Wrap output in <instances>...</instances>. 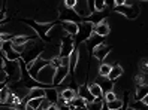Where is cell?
<instances>
[{
    "label": "cell",
    "mask_w": 148,
    "mask_h": 110,
    "mask_svg": "<svg viewBox=\"0 0 148 110\" xmlns=\"http://www.w3.org/2000/svg\"><path fill=\"white\" fill-rule=\"evenodd\" d=\"M33 37H38V36H33ZM33 37H29V36H14L12 37V43L14 45H24V43H27V42Z\"/></svg>",
    "instance_id": "26"
},
{
    "label": "cell",
    "mask_w": 148,
    "mask_h": 110,
    "mask_svg": "<svg viewBox=\"0 0 148 110\" xmlns=\"http://www.w3.org/2000/svg\"><path fill=\"white\" fill-rule=\"evenodd\" d=\"M60 55V43H54V40H51V46H49V42H45V46H43L42 54L39 55L43 60H48L51 61L53 58Z\"/></svg>",
    "instance_id": "6"
},
{
    "label": "cell",
    "mask_w": 148,
    "mask_h": 110,
    "mask_svg": "<svg viewBox=\"0 0 148 110\" xmlns=\"http://www.w3.org/2000/svg\"><path fill=\"white\" fill-rule=\"evenodd\" d=\"M114 2H115V6H121L126 3V0H114Z\"/></svg>",
    "instance_id": "37"
},
{
    "label": "cell",
    "mask_w": 148,
    "mask_h": 110,
    "mask_svg": "<svg viewBox=\"0 0 148 110\" xmlns=\"http://www.w3.org/2000/svg\"><path fill=\"white\" fill-rule=\"evenodd\" d=\"M58 91H60V95H62V97L67 101V103L78 95V94H76V89H73V88H71V86L63 88V89H58Z\"/></svg>",
    "instance_id": "18"
},
{
    "label": "cell",
    "mask_w": 148,
    "mask_h": 110,
    "mask_svg": "<svg viewBox=\"0 0 148 110\" xmlns=\"http://www.w3.org/2000/svg\"><path fill=\"white\" fill-rule=\"evenodd\" d=\"M11 94V88L8 86V83L0 89V103H6V100H8V95Z\"/></svg>",
    "instance_id": "27"
},
{
    "label": "cell",
    "mask_w": 148,
    "mask_h": 110,
    "mask_svg": "<svg viewBox=\"0 0 148 110\" xmlns=\"http://www.w3.org/2000/svg\"><path fill=\"white\" fill-rule=\"evenodd\" d=\"M144 2H145V0H144Z\"/></svg>",
    "instance_id": "40"
},
{
    "label": "cell",
    "mask_w": 148,
    "mask_h": 110,
    "mask_svg": "<svg viewBox=\"0 0 148 110\" xmlns=\"http://www.w3.org/2000/svg\"><path fill=\"white\" fill-rule=\"evenodd\" d=\"M60 24H62L63 30L67 33V34L75 36L76 33H78V24H79V22H73V21H60Z\"/></svg>",
    "instance_id": "15"
},
{
    "label": "cell",
    "mask_w": 148,
    "mask_h": 110,
    "mask_svg": "<svg viewBox=\"0 0 148 110\" xmlns=\"http://www.w3.org/2000/svg\"><path fill=\"white\" fill-rule=\"evenodd\" d=\"M97 83L100 85L103 94H105V92H108V91H111V89H114V82H112L108 76H100L99 80H97Z\"/></svg>",
    "instance_id": "16"
},
{
    "label": "cell",
    "mask_w": 148,
    "mask_h": 110,
    "mask_svg": "<svg viewBox=\"0 0 148 110\" xmlns=\"http://www.w3.org/2000/svg\"><path fill=\"white\" fill-rule=\"evenodd\" d=\"M121 74H123V67L118 65V64H114V65L111 67V72H109V74H108V78H109L112 82H115Z\"/></svg>",
    "instance_id": "21"
},
{
    "label": "cell",
    "mask_w": 148,
    "mask_h": 110,
    "mask_svg": "<svg viewBox=\"0 0 148 110\" xmlns=\"http://www.w3.org/2000/svg\"><path fill=\"white\" fill-rule=\"evenodd\" d=\"M5 16H6V9L3 7V9H0V24H2V21H3Z\"/></svg>",
    "instance_id": "34"
},
{
    "label": "cell",
    "mask_w": 148,
    "mask_h": 110,
    "mask_svg": "<svg viewBox=\"0 0 148 110\" xmlns=\"http://www.w3.org/2000/svg\"><path fill=\"white\" fill-rule=\"evenodd\" d=\"M139 69L144 74H148V58H142L141 61H139Z\"/></svg>",
    "instance_id": "29"
},
{
    "label": "cell",
    "mask_w": 148,
    "mask_h": 110,
    "mask_svg": "<svg viewBox=\"0 0 148 110\" xmlns=\"http://www.w3.org/2000/svg\"><path fill=\"white\" fill-rule=\"evenodd\" d=\"M42 98H43V97H39V98H29L27 101H25V107L32 109V110H39L40 103H42Z\"/></svg>",
    "instance_id": "23"
},
{
    "label": "cell",
    "mask_w": 148,
    "mask_h": 110,
    "mask_svg": "<svg viewBox=\"0 0 148 110\" xmlns=\"http://www.w3.org/2000/svg\"><path fill=\"white\" fill-rule=\"evenodd\" d=\"M78 60H79V49H78V46L71 52V55H69V69H71V73L73 74L75 72V67L78 64Z\"/></svg>",
    "instance_id": "17"
},
{
    "label": "cell",
    "mask_w": 148,
    "mask_h": 110,
    "mask_svg": "<svg viewBox=\"0 0 148 110\" xmlns=\"http://www.w3.org/2000/svg\"><path fill=\"white\" fill-rule=\"evenodd\" d=\"M58 20H60V21L81 22L84 18L73 9V7H66L64 5H62V6H58Z\"/></svg>",
    "instance_id": "4"
},
{
    "label": "cell",
    "mask_w": 148,
    "mask_h": 110,
    "mask_svg": "<svg viewBox=\"0 0 148 110\" xmlns=\"http://www.w3.org/2000/svg\"><path fill=\"white\" fill-rule=\"evenodd\" d=\"M111 64H106V63H102L99 65V76H108L109 72H111Z\"/></svg>",
    "instance_id": "28"
},
{
    "label": "cell",
    "mask_w": 148,
    "mask_h": 110,
    "mask_svg": "<svg viewBox=\"0 0 148 110\" xmlns=\"http://www.w3.org/2000/svg\"><path fill=\"white\" fill-rule=\"evenodd\" d=\"M142 101H144V103H145V104L148 106V94H147V95H145V97L142 98Z\"/></svg>",
    "instance_id": "38"
},
{
    "label": "cell",
    "mask_w": 148,
    "mask_h": 110,
    "mask_svg": "<svg viewBox=\"0 0 148 110\" xmlns=\"http://www.w3.org/2000/svg\"><path fill=\"white\" fill-rule=\"evenodd\" d=\"M39 97H45V88L42 86H34L29 92V98H39Z\"/></svg>",
    "instance_id": "24"
},
{
    "label": "cell",
    "mask_w": 148,
    "mask_h": 110,
    "mask_svg": "<svg viewBox=\"0 0 148 110\" xmlns=\"http://www.w3.org/2000/svg\"><path fill=\"white\" fill-rule=\"evenodd\" d=\"M73 9L79 13L82 18L90 15V9H88V0H76V5Z\"/></svg>",
    "instance_id": "13"
},
{
    "label": "cell",
    "mask_w": 148,
    "mask_h": 110,
    "mask_svg": "<svg viewBox=\"0 0 148 110\" xmlns=\"http://www.w3.org/2000/svg\"><path fill=\"white\" fill-rule=\"evenodd\" d=\"M147 94H148V85L147 83L138 85L136 89H135V94H133V100H142Z\"/></svg>",
    "instance_id": "19"
},
{
    "label": "cell",
    "mask_w": 148,
    "mask_h": 110,
    "mask_svg": "<svg viewBox=\"0 0 148 110\" xmlns=\"http://www.w3.org/2000/svg\"><path fill=\"white\" fill-rule=\"evenodd\" d=\"M75 42H73V36L66 34L62 40H60V57L62 58H69L71 52L75 49Z\"/></svg>",
    "instance_id": "7"
},
{
    "label": "cell",
    "mask_w": 148,
    "mask_h": 110,
    "mask_svg": "<svg viewBox=\"0 0 148 110\" xmlns=\"http://www.w3.org/2000/svg\"><path fill=\"white\" fill-rule=\"evenodd\" d=\"M63 5H64L66 7H75V5H76V0H64Z\"/></svg>",
    "instance_id": "33"
},
{
    "label": "cell",
    "mask_w": 148,
    "mask_h": 110,
    "mask_svg": "<svg viewBox=\"0 0 148 110\" xmlns=\"http://www.w3.org/2000/svg\"><path fill=\"white\" fill-rule=\"evenodd\" d=\"M71 73V69H69V64H63L56 69V73H54V78H53V85L54 86H58L67 76Z\"/></svg>",
    "instance_id": "8"
},
{
    "label": "cell",
    "mask_w": 148,
    "mask_h": 110,
    "mask_svg": "<svg viewBox=\"0 0 148 110\" xmlns=\"http://www.w3.org/2000/svg\"><path fill=\"white\" fill-rule=\"evenodd\" d=\"M88 89H90V92H91L94 97H103V91H102V88H100V85H99L97 82L90 83V85H88Z\"/></svg>",
    "instance_id": "25"
},
{
    "label": "cell",
    "mask_w": 148,
    "mask_h": 110,
    "mask_svg": "<svg viewBox=\"0 0 148 110\" xmlns=\"http://www.w3.org/2000/svg\"><path fill=\"white\" fill-rule=\"evenodd\" d=\"M124 107V101L123 100H120V98H115V100H112V101H105V107L103 109H109V110H120V109H123Z\"/></svg>",
    "instance_id": "22"
},
{
    "label": "cell",
    "mask_w": 148,
    "mask_h": 110,
    "mask_svg": "<svg viewBox=\"0 0 148 110\" xmlns=\"http://www.w3.org/2000/svg\"><path fill=\"white\" fill-rule=\"evenodd\" d=\"M105 3H106V6H108V7H111V9L115 6V2H114V0H105Z\"/></svg>",
    "instance_id": "35"
},
{
    "label": "cell",
    "mask_w": 148,
    "mask_h": 110,
    "mask_svg": "<svg viewBox=\"0 0 148 110\" xmlns=\"http://www.w3.org/2000/svg\"><path fill=\"white\" fill-rule=\"evenodd\" d=\"M3 73L6 76V82H15L21 79V64L20 60H8L3 58Z\"/></svg>",
    "instance_id": "1"
},
{
    "label": "cell",
    "mask_w": 148,
    "mask_h": 110,
    "mask_svg": "<svg viewBox=\"0 0 148 110\" xmlns=\"http://www.w3.org/2000/svg\"><path fill=\"white\" fill-rule=\"evenodd\" d=\"M112 11L124 15L127 20H136L139 16V13H141V9H139V6L136 3H133V5H126L124 3L121 6H114V7H112Z\"/></svg>",
    "instance_id": "3"
},
{
    "label": "cell",
    "mask_w": 148,
    "mask_h": 110,
    "mask_svg": "<svg viewBox=\"0 0 148 110\" xmlns=\"http://www.w3.org/2000/svg\"><path fill=\"white\" fill-rule=\"evenodd\" d=\"M45 97H47L53 104H56V103H57V100H58V97H60V91H58V88L54 86V85L47 86V88H45Z\"/></svg>",
    "instance_id": "14"
},
{
    "label": "cell",
    "mask_w": 148,
    "mask_h": 110,
    "mask_svg": "<svg viewBox=\"0 0 148 110\" xmlns=\"http://www.w3.org/2000/svg\"><path fill=\"white\" fill-rule=\"evenodd\" d=\"M76 94L79 95V97H82L87 103H91V101L96 98L91 92H90V89H88V85L87 83H82V85H79L78 86V89H76Z\"/></svg>",
    "instance_id": "12"
},
{
    "label": "cell",
    "mask_w": 148,
    "mask_h": 110,
    "mask_svg": "<svg viewBox=\"0 0 148 110\" xmlns=\"http://www.w3.org/2000/svg\"><path fill=\"white\" fill-rule=\"evenodd\" d=\"M93 33H94V22H91L88 20H82L78 24V33L73 36L75 46H79L81 43H84Z\"/></svg>",
    "instance_id": "2"
},
{
    "label": "cell",
    "mask_w": 148,
    "mask_h": 110,
    "mask_svg": "<svg viewBox=\"0 0 148 110\" xmlns=\"http://www.w3.org/2000/svg\"><path fill=\"white\" fill-rule=\"evenodd\" d=\"M103 42H105V37H103V36H99V34H96V33H93V34L84 42V43H85V46H87V51H90V54H91V52H93V49L97 46V45L103 43Z\"/></svg>",
    "instance_id": "10"
},
{
    "label": "cell",
    "mask_w": 148,
    "mask_h": 110,
    "mask_svg": "<svg viewBox=\"0 0 148 110\" xmlns=\"http://www.w3.org/2000/svg\"><path fill=\"white\" fill-rule=\"evenodd\" d=\"M94 33H96V34H99V36H103V37H106L111 33V27H109L106 18L99 21L97 24H94Z\"/></svg>",
    "instance_id": "11"
},
{
    "label": "cell",
    "mask_w": 148,
    "mask_h": 110,
    "mask_svg": "<svg viewBox=\"0 0 148 110\" xmlns=\"http://www.w3.org/2000/svg\"><path fill=\"white\" fill-rule=\"evenodd\" d=\"M67 104H69V107H72V109H85V107H87V101H85L82 97L76 95L73 100L69 101Z\"/></svg>",
    "instance_id": "20"
},
{
    "label": "cell",
    "mask_w": 148,
    "mask_h": 110,
    "mask_svg": "<svg viewBox=\"0 0 148 110\" xmlns=\"http://www.w3.org/2000/svg\"><path fill=\"white\" fill-rule=\"evenodd\" d=\"M112 51V48L111 46H108L105 42L103 43H100V45H97L94 49H93V52H91V57L93 58H96L97 61H103L105 58L108 57V54Z\"/></svg>",
    "instance_id": "9"
},
{
    "label": "cell",
    "mask_w": 148,
    "mask_h": 110,
    "mask_svg": "<svg viewBox=\"0 0 148 110\" xmlns=\"http://www.w3.org/2000/svg\"><path fill=\"white\" fill-rule=\"evenodd\" d=\"M3 58H5V57L0 54V72H3Z\"/></svg>",
    "instance_id": "36"
},
{
    "label": "cell",
    "mask_w": 148,
    "mask_h": 110,
    "mask_svg": "<svg viewBox=\"0 0 148 110\" xmlns=\"http://www.w3.org/2000/svg\"><path fill=\"white\" fill-rule=\"evenodd\" d=\"M54 73H56V67L53 64H47L43 69L39 70V73L36 74V80H39L40 83H45V85H53V78H54Z\"/></svg>",
    "instance_id": "5"
},
{
    "label": "cell",
    "mask_w": 148,
    "mask_h": 110,
    "mask_svg": "<svg viewBox=\"0 0 148 110\" xmlns=\"http://www.w3.org/2000/svg\"><path fill=\"white\" fill-rule=\"evenodd\" d=\"M6 83H8L6 80H3V82H0V89H2V88H3L5 85H6Z\"/></svg>",
    "instance_id": "39"
},
{
    "label": "cell",
    "mask_w": 148,
    "mask_h": 110,
    "mask_svg": "<svg viewBox=\"0 0 148 110\" xmlns=\"http://www.w3.org/2000/svg\"><path fill=\"white\" fill-rule=\"evenodd\" d=\"M106 7L105 0H94V11H103Z\"/></svg>",
    "instance_id": "31"
},
{
    "label": "cell",
    "mask_w": 148,
    "mask_h": 110,
    "mask_svg": "<svg viewBox=\"0 0 148 110\" xmlns=\"http://www.w3.org/2000/svg\"><path fill=\"white\" fill-rule=\"evenodd\" d=\"M135 82H136V85H142V83H147V79H145V74H138L135 76Z\"/></svg>",
    "instance_id": "32"
},
{
    "label": "cell",
    "mask_w": 148,
    "mask_h": 110,
    "mask_svg": "<svg viewBox=\"0 0 148 110\" xmlns=\"http://www.w3.org/2000/svg\"><path fill=\"white\" fill-rule=\"evenodd\" d=\"M117 98V94L114 92V89H111V91H108V92H105V94H103V100L106 101H112V100H115Z\"/></svg>",
    "instance_id": "30"
}]
</instances>
